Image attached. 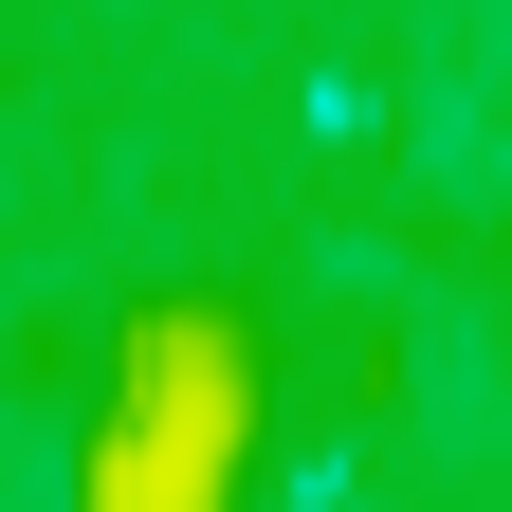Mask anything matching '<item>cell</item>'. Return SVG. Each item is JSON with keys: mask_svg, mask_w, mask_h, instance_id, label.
I'll use <instances>...</instances> for the list:
<instances>
[{"mask_svg": "<svg viewBox=\"0 0 512 512\" xmlns=\"http://www.w3.org/2000/svg\"><path fill=\"white\" fill-rule=\"evenodd\" d=\"M202 476H220V403H202V366H165V403L110 458V512H202Z\"/></svg>", "mask_w": 512, "mask_h": 512, "instance_id": "6da1fadb", "label": "cell"}]
</instances>
